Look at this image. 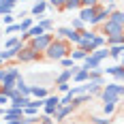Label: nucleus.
<instances>
[{"mask_svg":"<svg viewBox=\"0 0 124 124\" xmlns=\"http://www.w3.org/2000/svg\"><path fill=\"white\" fill-rule=\"evenodd\" d=\"M28 34H30V39H32V37H41V34H45V28H43L41 24H39V26H32V28L28 30Z\"/></svg>","mask_w":124,"mask_h":124,"instance_id":"obj_26","label":"nucleus"},{"mask_svg":"<svg viewBox=\"0 0 124 124\" xmlns=\"http://www.w3.org/2000/svg\"><path fill=\"white\" fill-rule=\"evenodd\" d=\"M124 56V45H109V58H122Z\"/></svg>","mask_w":124,"mask_h":124,"instance_id":"obj_18","label":"nucleus"},{"mask_svg":"<svg viewBox=\"0 0 124 124\" xmlns=\"http://www.w3.org/2000/svg\"><path fill=\"white\" fill-rule=\"evenodd\" d=\"M30 103V96H17V99H11V107H17V109H24L26 105Z\"/></svg>","mask_w":124,"mask_h":124,"instance_id":"obj_17","label":"nucleus"},{"mask_svg":"<svg viewBox=\"0 0 124 124\" xmlns=\"http://www.w3.org/2000/svg\"><path fill=\"white\" fill-rule=\"evenodd\" d=\"M103 73H105V69H101V66L90 69V79H94V77H103Z\"/></svg>","mask_w":124,"mask_h":124,"instance_id":"obj_35","label":"nucleus"},{"mask_svg":"<svg viewBox=\"0 0 124 124\" xmlns=\"http://www.w3.org/2000/svg\"><path fill=\"white\" fill-rule=\"evenodd\" d=\"M122 96H124V86H120V84H107L101 90L103 103H118Z\"/></svg>","mask_w":124,"mask_h":124,"instance_id":"obj_2","label":"nucleus"},{"mask_svg":"<svg viewBox=\"0 0 124 124\" xmlns=\"http://www.w3.org/2000/svg\"><path fill=\"white\" fill-rule=\"evenodd\" d=\"M101 0H81V7H99Z\"/></svg>","mask_w":124,"mask_h":124,"instance_id":"obj_38","label":"nucleus"},{"mask_svg":"<svg viewBox=\"0 0 124 124\" xmlns=\"http://www.w3.org/2000/svg\"><path fill=\"white\" fill-rule=\"evenodd\" d=\"M109 45H124V34H113V37H107V47Z\"/></svg>","mask_w":124,"mask_h":124,"instance_id":"obj_23","label":"nucleus"},{"mask_svg":"<svg viewBox=\"0 0 124 124\" xmlns=\"http://www.w3.org/2000/svg\"><path fill=\"white\" fill-rule=\"evenodd\" d=\"M7 105H11V99L7 94H0V107H7Z\"/></svg>","mask_w":124,"mask_h":124,"instance_id":"obj_40","label":"nucleus"},{"mask_svg":"<svg viewBox=\"0 0 124 124\" xmlns=\"http://www.w3.org/2000/svg\"><path fill=\"white\" fill-rule=\"evenodd\" d=\"M24 109H17V107H11L9 105V109L4 111V122H11V120H24Z\"/></svg>","mask_w":124,"mask_h":124,"instance_id":"obj_9","label":"nucleus"},{"mask_svg":"<svg viewBox=\"0 0 124 124\" xmlns=\"http://www.w3.org/2000/svg\"><path fill=\"white\" fill-rule=\"evenodd\" d=\"M96 66H101V62L96 60L92 54H88V56H86V60H84V69H88V71H90V69H96Z\"/></svg>","mask_w":124,"mask_h":124,"instance_id":"obj_19","label":"nucleus"},{"mask_svg":"<svg viewBox=\"0 0 124 124\" xmlns=\"http://www.w3.org/2000/svg\"><path fill=\"white\" fill-rule=\"evenodd\" d=\"M47 2H49L54 9H60V11H64V2H66V0H47Z\"/></svg>","mask_w":124,"mask_h":124,"instance_id":"obj_36","label":"nucleus"},{"mask_svg":"<svg viewBox=\"0 0 124 124\" xmlns=\"http://www.w3.org/2000/svg\"><path fill=\"white\" fill-rule=\"evenodd\" d=\"M51 41H54V34L45 32V34H41V37H32L30 41H28V45H30V47H34L37 51H41V54H45L47 47L51 45Z\"/></svg>","mask_w":124,"mask_h":124,"instance_id":"obj_3","label":"nucleus"},{"mask_svg":"<svg viewBox=\"0 0 124 124\" xmlns=\"http://www.w3.org/2000/svg\"><path fill=\"white\" fill-rule=\"evenodd\" d=\"M47 4H49V2H47V0H39V2H34V7H32V15H43V13H45V9H47Z\"/></svg>","mask_w":124,"mask_h":124,"instance_id":"obj_16","label":"nucleus"},{"mask_svg":"<svg viewBox=\"0 0 124 124\" xmlns=\"http://www.w3.org/2000/svg\"><path fill=\"white\" fill-rule=\"evenodd\" d=\"M58 34L64 37V39H69V41L75 43V45H79V41H81V32L75 30V28H71V26H62V28H58Z\"/></svg>","mask_w":124,"mask_h":124,"instance_id":"obj_7","label":"nucleus"},{"mask_svg":"<svg viewBox=\"0 0 124 124\" xmlns=\"http://www.w3.org/2000/svg\"><path fill=\"white\" fill-rule=\"evenodd\" d=\"M39 120H41V124H54V120H51V116H47V113H45L43 118H39Z\"/></svg>","mask_w":124,"mask_h":124,"instance_id":"obj_43","label":"nucleus"},{"mask_svg":"<svg viewBox=\"0 0 124 124\" xmlns=\"http://www.w3.org/2000/svg\"><path fill=\"white\" fill-rule=\"evenodd\" d=\"M73 54V60L77 62V60H86V56H88V51L86 49H81V47H77L75 51H71Z\"/></svg>","mask_w":124,"mask_h":124,"instance_id":"obj_27","label":"nucleus"},{"mask_svg":"<svg viewBox=\"0 0 124 124\" xmlns=\"http://www.w3.org/2000/svg\"><path fill=\"white\" fill-rule=\"evenodd\" d=\"M4 111H7V107H0V116H4Z\"/></svg>","mask_w":124,"mask_h":124,"instance_id":"obj_48","label":"nucleus"},{"mask_svg":"<svg viewBox=\"0 0 124 124\" xmlns=\"http://www.w3.org/2000/svg\"><path fill=\"white\" fill-rule=\"evenodd\" d=\"M113 109H116V103H103V111H105V116H111Z\"/></svg>","mask_w":124,"mask_h":124,"instance_id":"obj_34","label":"nucleus"},{"mask_svg":"<svg viewBox=\"0 0 124 124\" xmlns=\"http://www.w3.org/2000/svg\"><path fill=\"white\" fill-rule=\"evenodd\" d=\"M92 56H94L99 62H103L105 58H109V47H99V49L92 51Z\"/></svg>","mask_w":124,"mask_h":124,"instance_id":"obj_20","label":"nucleus"},{"mask_svg":"<svg viewBox=\"0 0 124 124\" xmlns=\"http://www.w3.org/2000/svg\"><path fill=\"white\" fill-rule=\"evenodd\" d=\"M7 73H9V71H7V69H0V84H2V81H4V77H7Z\"/></svg>","mask_w":124,"mask_h":124,"instance_id":"obj_44","label":"nucleus"},{"mask_svg":"<svg viewBox=\"0 0 124 124\" xmlns=\"http://www.w3.org/2000/svg\"><path fill=\"white\" fill-rule=\"evenodd\" d=\"M0 39H2V30H0Z\"/></svg>","mask_w":124,"mask_h":124,"instance_id":"obj_52","label":"nucleus"},{"mask_svg":"<svg viewBox=\"0 0 124 124\" xmlns=\"http://www.w3.org/2000/svg\"><path fill=\"white\" fill-rule=\"evenodd\" d=\"M22 2H26V0H22Z\"/></svg>","mask_w":124,"mask_h":124,"instance_id":"obj_54","label":"nucleus"},{"mask_svg":"<svg viewBox=\"0 0 124 124\" xmlns=\"http://www.w3.org/2000/svg\"><path fill=\"white\" fill-rule=\"evenodd\" d=\"M75 9H81V0H66L64 2V11H75Z\"/></svg>","mask_w":124,"mask_h":124,"instance_id":"obj_24","label":"nucleus"},{"mask_svg":"<svg viewBox=\"0 0 124 124\" xmlns=\"http://www.w3.org/2000/svg\"><path fill=\"white\" fill-rule=\"evenodd\" d=\"M13 11V4H4V2H0V15H9Z\"/></svg>","mask_w":124,"mask_h":124,"instance_id":"obj_37","label":"nucleus"},{"mask_svg":"<svg viewBox=\"0 0 124 124\" xmlns=\"http://www.w3.org/2000/svg\"><path fill=\"white\" fill-rule=\"evenodd\" d=\"M105 73L111 75L116 81H124V66L122 64H116V66H107L105 69Z\"/></svg>","mask_w":124,"mask_h":124,"instance_id":"obj_11","label":"nucleus"},{"mask_svg":"<svg viewBox=\"0 0 124 124\" xmlns=\"http://www.w3.org/2000/svg\"><path fill=\"white\" fill-rule=\"evenodd\" d=\"M101 32L105 37H113V34H124V26L122 24H116L111 19H107L105 24H101Z\"/></svg>","mask_w":124,"mask_h":124,"instance_id":"obj_5","label":"nucleus"},{"mask_svg":"<svg viewBox=\"0 0 124 124\" xmlns=\"http://www.w3.org/2000/svg\"><path fill=\"white\" fill-rule=\"evenodd\" d=\"M7 124H24V120H11V122H7Z\"/></svg>","mask_w":124,"mask_h":124,"instance_id":"obj_46","label":"nucleus"},{"mask_svg":"<svg viewBox=\"0 0 124 124\" xmlns=\"http://www.w3.org/2000/svg\"><path fill=\"white\" fill-rule=\"evenodd\" d=\"M0 2H4V4H13V7H15V2H17V0H0Z\"/></svg>","mask_w":124,"mask_h":124,"instance_id":"obj_45","label":"nucleus"},{"mask_svg":"<svg viewBox=\"0 0 124 124\" xmlns=\"http://www.w3.org/2000/svg\"><path fill=\"white\" fill-rule=\"evenodd\" d=\"M79 17H81L88 26H94L96 24V7H81V9H79Z\"/></svg>","mask_w":124,"mask_h":124,"instance_id":"obj_8","label":"nucleus"},{"mask_svg":"<svg viewBox=\"0 0 124 124\" xmlns=\"http://www.w3.org/2000/svg\"><path fill=\"white\" fill-rule=\"evenodd\" d=\"M13 32H22V28H19V22L17 24H11L4 28V34H13Z\"/></svg>","mask_w":124,"mask_h":124,"instance_id":"obj_32","label":"nucleus"},{"mask_svg":"<svg viewBox=\"0 0 124 124\" xmlns=\"http://www.w3.org/2000/svg\"><path fill=\"white\" fill-rule=\"evenodd\" d=\"M99 32H94V30H90V28H86V30H81V39L84 41H92V39L96 37Z\"/></svg>","mask_w":124,"mask_h":124,"instance_id":"obj_29","label":"nucleus"},{"mask_svg":"<svg viewBox=\"0 0 124 124\" xmlns=\"http://www.w3.org/2000/svg\"><path fill=\"white\" fill-rule=\"evenodd\" d=\"M109 19H111V22H116V24H122V26H124V17H122V11H113L111 15H109Z\"/></svg>","mask_w":124,"mask_h":124,"instance_id":"obj_30","label":"nucleus"},{"mask_svg":"<svg viewBox=\"0 0 124 124\" xmlns=\"http://www.w3.org/2000/svg\"><path fill=\"white\" fill-rule=\"evenodd\" d=\"M113 11H116L113 2H111V4H99V7H96V24H94V26L105 24V22L109 19V15H111Z\"/></svg>","mask_w":124,"mask_h":124,"instance_id":"obj_6","label":"nucleus"},{"mask_svg":"<svg viewBox=\"0 0 124 124\" xmlns=\"http://www.w3.org/2000/svg\"><path fill=\"white\" fill-rule=\"evenodd\" d=\"M2 64H4V60H2V58H0V66H2Z\"/></svg>","mask_w":124,"mask_h":124,"instance_id":"obj_49","label":"nucleus"},{"mask_svg":"<svg viewBox=\"0 0 124 124\" xmlns=\"http://www.w3.org/2000/svg\"><path fill=\"white\" fill-rule=\"evenodd\" d=\"M39 24L45 28V32H49L51 28H54V19H49V17H41V19H39Z\"/></svg>","mask_w":124,"mask_h":124,"instance_id":"obj_28","label":"nucleus"},{"mask_svg":"<svg viewBox=\"0 0 124 124\" xmlns=\"http://www.w3.org/2000/svg\"><path fill=\"white\" fill-rule=\"evenodd\" d=\"M71 28H75V30H79V32H81V30H86V28H88V24L81 19V17H73V22H71Z\"/></svg>","mask_w":124,"mask_h":124,"instance_id":"obj_22","label":"nucleus"},{"mask_svg":"<svg viewBox=\"0 0 124 124\" xmlns=\"http://www.w3.org/2000/svg\"><path fill=\"white\" fill-rule=\"evenodd\" d=\"M24 41L19 37H9L7 41H4V49H11V47H17V45H22Z\"/></svg>","mask_w":124,"mask_h":124,"instance_id":"obj_21","label":"nucleus"},{"mask_svg":"<svg viewBox=\"0 0 124 124\" xmlns=\"http://www.w3.org/2000/svg\"><path fill=\"white\" fill-rule=\"evenodd\" d=\"M92 122H94V124H109L111 120H105V118H96V116H94V118H92Z\"/></svg>","mask_w":124,"mask_h":124,"instance_id":"obj_42","label":"nucleus"},{"mask_svg":"<svg viewBox=\"0 0 124 124\" xmlns=\"http://www.w3.org/2000/svg\"><path fill=\"white\" fill-rule=\"evenodd\" d=\"M88 101H92V94H90V92H86V94H75L73 101H71V105L77 107V105H84V103H88Z\"/></svg>","mask_w":124,"mask_h":124,"instance_id":"obj_15","label":"nucleus"},{"mask_svg":"<svg viewBox=\"0 0 124 124\" xmlns=\"http://www.w3.org/2000/svg\"><path fill=\"white\" fill-rule=\"evenodd\" d=\"M120 60H122V66H124V56H122V58H120Z\"/></svg>","mask_w":124,"mask_h":124,"instance_id":"obj_50","label":"nucleus"},{"mask_svg":"<svg viewBox=\"0 0 124 124\" xmlns=\"http://www.w3.org/2000/svg\"><path fill=\"white\" fill-rule=\"evenodd\" d=\"M30 96H32V99H47L49 94H47V88L45 86L34 84V86H30Z\"/></svg>","mask_w":124,"mask_h":124,"instance_id":"obj_12","label":"nucleus"},{"mask_svg":"<svg viewBox=\"0 0 124 124\" xmlns=\"http://www.w3.org/2000/svg\"><path fill=\"white\" fill-rule=\"evenodd\" d=\"M24 116H26V118H37L39 109H37V107H24Z\"/></svg>","mask_w":124,"mask_h":124,"instance_id":"obj_31","label":"nucleus"},{"mask_svg":"<svg viewBox=\"0 0 124 124\" xmlns=\"http://www.w3.org/2000/svg\"><path fill=\"white\" fill-rule=\"evenodd\" d=\"M0 94H2V84H0Z\"/></svg>","mask_w":124,"mask_h":124,"instance_id":"obj_51","label":"nucleus"},{"mask_svg":"<svg viewBox=\"0 0 124 124\" xmlns=\"http://www.w3.org/2000/svg\"><path fill=\"white\" fill-rule=\"evenodd\" d=\"M122 17H124V9H122Z\"/></svg>","mask_w":124,"mask_h":124,"instance_id":"obj_53","label":"nucleus"},{"mask_svg":"<svg viewBox=\"0 0 124 124\" xmlns=\"http://www.w3.org/2000/svg\"><path fill=\"white\" fill-rule=\"evenodd\" d=\"M69 54H71V47H69V43L64 39H54L51 45L47 47V51H45V56L56 62H60L62 58H69Z\"/></svg>","mask_w":124,"mask_h":124,"instance_id":"obj_1","label":"nucleus"},{"mask_svg":"<svg viewBox=\"0 0 124 124\" xmlns=\"http://www.w3.org/2000/svg\"><path fill=\"white\" fill-rule=\"evenodd\" d=\"M41 58V51H37L34 47H30L28 43H26L24 47H22V51L17 54V60L19 62H34V60H39Z\"/></svg>","mask_w":124,"mask_h":124,"instance_id":"obj_4","label":"nucleus"},{"mask_svg":"<svg viewBox=\"0 0 124 124\" xmlns=\"http://www.w3.org/2000/svg\"><path fill=\"white\" fill-rule=\"evenodd\" d=\"M73 111V105H60L58 109H56V113L51 116V118H56V122H60V120H64L69 113Z\"/></svg>","mask_w":124,"mask_h":124,"instance_id":"obj_13","label":"nucleus"},{"mask_svg":"<svg viewBox=\"0 0 124 124\" xmlns=\"http://www.w3.org/2000/svg\"><path fill=\"white\" fill-rule=\"evenodd\" d=\"M111 2H116V0H101V4H111Z\"/></svg>","mask_w":124,"mask_h":124,"instance_id":"obj_47","label":"nucleus"},{"mask_svg":"<svg viewBox=\"0 0 124 124\" xmlns=\"http://www.w3.org/2000/svg\"><path fill=\"white\" fill-rule=\"evenodd\" d=\"M58 107H60V99H58V96H47V99H45V107H43V109H45L47 116H54Z\"/></svg>","mask_w":124,"mask_h":124,"instance_id":"obj_10","label":"nucleus"},{"mask_svg":"<svg viewBox=\"0 0 124 124\" xmlns=\"http://www.w3.org/2000/svg\"><path fill=\"white\" fill-rule=\"evenodd\" d=\"M2 22H4V26H11V24H15V17H13L11 13L9 15H2Z\"/></svg>","mask_w":124,"mask_h":124,"instance_id":"obj_39","label":"nucleus"},{"mask_svg":"<svg viewBox=\"0 0 124 124\" xmlns=\"http://www.w3.org/2000/svg\"><path fill=\"white\" fill-rule=\"evenodd\" d=\"M71 84H58V90H60V92H64V94H66V92H69V90H71Z\"/></svg>","mask_w":124,"mask_h":124,"instance_id":"obj_41","label":"nucleus"},{"mask_svg":"<svg viewBox=\"0 0 124 124\" xmlns=\"http://www.w3.org/2000/svg\"><path fill=\"white\" fill-rule=\"evenodd\" d=\"M88 79H90V71L84 69V66L73 75V81H75V84H84V81H88Z\"/></svg>","mask_w":124,"mask_h":124,"instance_id":"obj_14","label":"nucleus"},{"mask_svg":"<svg viewBox=\"0 0 124 124\" xmlns=\"http://www.w3.org/2000/svg\"><path fill=\"white\" fill-rule=\"evenodd\" d=\"M32 17H24V19H19V28H22V32H28L30 28H32Z\"/></svg>","mask_w":124,"mask_h":124,"instance_id":"obj_25","label":"nucleus"},{"mask_svg":"<svg viewBox=\"0 0 124 124\" xmlns=\"http://www.w3.org/2000/svg\"><path fill=\"white\" fill-rule=\"evenodd\" d=\"M60 64L64 66V69H75V66H77L73 58H62V60H60Z\"/></svg>","mask_w":124,"mask_h":124,"instance_id":"obj_33","label":"nucleus"}]
</instances>
